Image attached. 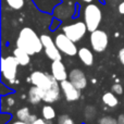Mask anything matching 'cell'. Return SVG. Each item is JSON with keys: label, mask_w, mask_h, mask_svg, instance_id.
<instances>
[{"label": "cell", "mask_w": 124, "mask_h": 124, "mask_svg": "<svg viewBox=\"0 0 124 124\" xmlns=\"http://www.w3.org/2000/svg\"><path fill=\"white\" fill-rule=\"evenodd\" d=\"M16 47L25 50L31 56H33L40 52L44 46L40 36H38L34 30H32L31 27H24L21 30L16 39Z\"/></svg>", "instance_id": "cell-1"}, {"label": "cell", "mask_w": 124, "mask_h": 124, "mask_svg": "<svg viewBox=\"0 0 124 124\" xmlns=\"http://www.w3.org/2000/svg\"><path fill=\"white\" fill-rule=\"evenodd\" d=\"M83 16L84 22L86 23L89 32H94V31L98 30L101 20H102V12L97 4L87 3V6L84 8Z\"/></svg>", "instance_id": "cell-2"}, {"label": "cell", "mask_w": 124, "mask_h": 124, "mask_svg": "<svg viewBox=\"0 0 124 124\" xmlns=\"http://www.w3.org/2000/svg\"><path fill=\"white\" fill-rule=\"evenodd\" d=\"M30 79L33 85L39 87L43 92L50 89L52 86H54L57 83H59V81H57L52 74H48V73L41 72V71H35V72H33L31 74Z\"/></svg>", "instance_id": "cell-3"}, {"label": "cell", "mask_w": 124, "mask_h": 124, "mask_svg": "<svg viewBox=\"0 0 124 124\" xmlns=\"http://www.w3.org/2000/svg\"><path fill=\"white\" fill-rule=\"evenodd\" d=\"M87 31H88V28H87L86 23L85 22H82V21L74 22V23L68 24V25L62 27V32H63L70 39H72L73 41H75V43L81 40V39L86 35Z\"/></svg>", "instance_id": "cell-4"}, {"label": "cell", "mask_w": 124, "mask_h": 124, "mask_svg": "<svg viewBox=\"0 0 124 124\" xmlns=\"http://www.w3.org/2000/svg\"><path fill=\"white\" fill-rule=\"evenodd\" d=\"M19 62L14 56H8L1 59V73L2 76L8 82L12 83L16 77V71L19 66Z\"/></svg>", "instance_id": "cell-5"}, {"label": "cell", "mask_w": 124, "mask_h": 124, "mask_svg": "<svg viewBox=\"0 0 124 124\" xmlns=\"http://www.w3.org/2000/svg\"><path fill=\"white\" fill-rule=\"evenodd\" d=\"M54 43L62 54H66L69 57H74L78 52L76 45H75V41L70 39L64 33H60V34L57 35L56 38H54Z\"/></svg>", "instance_id": "cell-6"}, {"label": "cell", "mask_w": 124, "mask_h": 124, "mask_svg": "<svg viewBox=\"0 0 124 124\" xmlns=\"http://www.w3.org/2000/svg\"><path fill=\"white\" fill-rule=\"evenodd\" d=\"M90 45L94 51L103 52L108 47L109 44V36L102 30H96L94 32H90Z\"/></svg>", "instance_id": "cell-7"}, {"label": "cell", "mask_w": 124, "mask_h": 124, "mask_svg": "<svg viewBox=\"0 0 124 124\" xmlns=\"http://www.w3.org/2000/svg\"><path fill=\"white\" fill-rule=\"evenodd\" d=\"M41 43H43L44 49H45V54L50 60H61V51L59 48L57 47L54 40L49 36V35H41L40 36Z\"/></svg>", "instance_id": "cell-8"}, {"label": "cell", "mask_w": 124, "mask_h": 124, "mask_svg": "<svg viewBox=\"0 0 124 124\" xmlns=\"http://www.w3.org/2000/svg\"><path fill=\"white\" fill-rule=\"evenodd\" d=\"M60 87L64 97L69 102L76 101L81 98V89H78L70 79H64L60 82Z\"/></svg>", "instance_id": "cell-9"}, {"label": "cell", "mask_w": 124, "mask_h": 124, "mask_svg": "<svg viewBox=\"0 0 124 124\" xmlns=\"http://www.w3.org/2000/svg\"><path fill=\"white\" fill-rule=\"evenodd\" d=\"M69 79L81 90L86 88V86H87V77L81 69L71 70L69 73Z\"/></svg>", "instance_id": "cell-10"}, {"label": "cell", "mask_w": 124, "mask_h": 124, "mask_svg": "<svg viewBox=\"0 0 124 124\" xmlns=\"http://www.w3.org/2000/svg\"><path fill=\"white\" fill-rule=\"evenodd\" d=\"M51 74L59 82H62L64 79H68L69 74L66 72L65 65L63 64L62 60H54L51 63Z\"/></svg>", "instance_id": "cell-11"}, {"label": "cell", "mask_w": 124, "mask_h": 124, "mask_svg": "<svg viewBox=\"0 0 124 124\" xmlns=\"http://www.w3.org/2000/svg\"><path fill=\"white\" fill-rule=\"evenodd\" d=\"M77 54H78L79 60L83 62L86 66H92L94 64V61H95L94 54H93V51L89 48H86V47L79 48Z\"/></svg>", "instance_id": "cell-12"}, {"label": "cell", "mask_w": 124, "mask_h": 124, "mask_svg": "<svg viewBox=\"0 0 124 124\" xmlns=\"http://www.w3.org/2000/svg\"><path fill=\"white\" fill-rule=\"evenodd\" d=\"M15 116H16L17 120L24 121V122H28V123H31V124H32V123L37 119V116H35V114H32V113H31L30 109H28L27 107H22V108H20V109L16 111Z\"/></svg>", "instance_id": "cell-13"}, {"label": "cell", "mask_w": 124, "mask_h": 124, "mask_svg": "<svg viewBox=\"0 0 124 124\" xmlns=\"http://www.w3.org/2000/svg\"><path fill=\"white\" fill-rule=\"evenodd\" d=\"M28 100L32 105H38L43 101V90L39 87L33 85L28 90Z\"/></svg>", "instance_id": "cell-14"}, {"label": "cell", "mask_w": 124, "mask_h": 124, "mask_svg": "<svg viewBox=\"0 0 124 124\" xmlns=\"http://www.w3.org/2000/svg\"><path fill=\"white\" fill-rule=\"evenodd\" d=\"M13 56L15 57V59L17 60L19 64L22 65V66L27 65L31 61V54H28V52H26L25 50L21 49V48H19V47H16L14 49V51H13Z\"/></svg>", "instance_id": "cell-15"}, {"label": "cell", "mask_w": 124, "mask_h": 124, "mask_svg": "<svg viewBox=\"0 0 124 124\" xmlns=\"http://www.w3.org/2000/svg\"><path fill=\"white\" fill-rule=\"evenodd\" d=\"M102 102L105 103L106 106L110 108H114L119 105V99L116 97V94H114L113 92H107L103 94L102 96Z\"/></svg>", "instance_id": "cell-16"}, {"label": "cell", "mask_w": 124, "mask_h": 124, "mask_svg": "<svg viewBox=\"0 0 124 124\" xmlns=\"http://www.w3.org/2000/svg\"><path fill=\"white\" fill-rule=\"evenodd\" d=\"M41 116L45 120L47 121H51L56 118V110L52 106L50 105H46L41 108Z\"/></svg>", "instance_id": "cell-17"}, {"label": "cell", "mask_w": 124, "mask_h": 124, "mask_svg": "<svg viewBox=\"0 0 124 124\" xmlns=\"http://www.w3.org/2000/svg\"><path fill=\"white\" fill-rule=\"evenodd\" d=\"M96 114H97V110L94 106L88 105V106L85 107V110H84V116H85L86 121L94 120L95 116H96Z\"/></svg>", "instance_id": "cell-18"}, {"label": "cell", "mask_w": 124, "mask_h": 124, "mask_svg": "<svg viewBox=\"0 0 124 124\" xmlns=\"http://www.w3.org/2000/svg\"><path fill=\"white\" fill-rule=\"evenodd\" d=\"M4 1L13 10H20V9L23 8L24 3H25L24 0H4Z\"/></svg>", "instance_id": "cell-19"}, {"label": "cell", "mask_w": 124, "mask_h": 124, "mask_svg": "<svg viewBox=\"0 0 124 124\" xmlns=\"http://www.w3.org/2000/svg\"><path fill=\"white\" fill-rule=\"evenodd\" d=\"M98 124H118V120L114 119L113 116H102V118L99 119Z\"/></svg>", "instance_id": "cell-20"}, {"label": "cell", "mask_w": 124, "mask_h": 124, "mask_svg": "<svg viewBox=\"0 0 124 124\" xmlns=\"http://www.w3.org/2000/svg\"><path fill=\"white\" fill-rule=\"evenodd\" d=\"M58 124H75L73 119L68 114H62L58 118Z\"/></svg>", "instance_id": "cell-21"}, {"label": "cell", "mask_w": 124, "mask_h": 124, "mask_svg": "<svg viewBox=\"0 0 124 124\" xmlns=\"http://www.w3.org/2000/svg\"><path fill=\"white\" fill-rule=\"evenodd\" d=\"M111 90L114 93V94H116V95H122L124 93V88H123V86L121 85L120 83L113 84V85H112V87H111Z\"/></svg>", "instance_id": "cell-22"}, {"label": "cell", "mask_w": 124, "mask_h": 124, "mask_svg": "<svg viewBox=\"0 0 124 124\" xmlns=\"http://www.w3.org/2000/svg\"><path fill=\"white\" fill-rule=\"evenodd\" d=\"M4 102H6L9 107H11V106H13L15 103V100H14V98H13V97L8 96V97H6V98H4Z\"/></svg>", "instance_id": "cell-23"}, {"label": "cell", "mask_w": 124, "mask_h": 124, "mask_svg": "<svg viewBox=\"0 0 124 124\" xmlns=\"http://www.w3.org/2000/svg\"><path fill=\"white\" fill-rule=\"evenodd\" d=\"M118 57H119V61L121 62V64L124 65V48H121V49H120Z\"/></svg>", "instance_id": "cell-24"}, {"label": "cell", "mask_w": 124, "mask_h": 124, "mask_svg": "<svg viewBox=\"0 0 124 124\" xmlns=\"http://www.w3.org/2000/svg\"><path fill=\"white\" fill-rule=\"evenodd\" d=\"M32 124H50V123H48L47 122V120H45V119H40V118H37L36 120L34 121Z\"/></svg>", "instance_id": "cell-25"}, {"label": "cell", "mask_w": 124, "mask_h": 124, "mask_svg": "<svg viewBox=\"0 0 124 124\" xmlns=\"http://www.w3.org/2000/svg\"><path fill=\"white\" fill-rule=\"evenodd\" d=\"M118 11L120 14H124V1L120 2V4L118 6Z\"/></svg>", "instance_id": "cell-26"}, {"label": "cell", "mask_w": 124, "mask_h": 124, "mask_svg": "<svg viewBox=\"0 0 124 124\" xmlns=\"http://www.w3.org/2000/svg\"><path fill=\"white\" fill-rule=\"evenodd\" d=\"M118 124H124V114L119 116V120H118Z\"/></svg>", "instance_id": "cell-27"}, {"label": "cell", "mask_w": 124, "mask_h": 124, "mask_svg": "<svg viewBox=\"0 0 124 124\" xmlns=\"http://www.w3.org/2000/svg\"><path fill=\"white\" fill-rule=\"evenodd\" d=\"M11 124H31V123L24 122V121H21V120H16V121H14L13 123H11Z\"/></svg>", "instance_id": "cell-28"}, {"label": "cell", "mask_w": 124, "mask_h": 124, "mask_svg": "<svg viewBox=\"0 0 124 124\" xmlns=\"http://www.w3.org/2000/svg\"><path fill=\"white\" fill-rule=\"evenodd\" d=\"M82 1L85 2V3H92V2L94 1V0H82Z\"/></svg>", "instance_id": "cell-29"}]
</instances>
